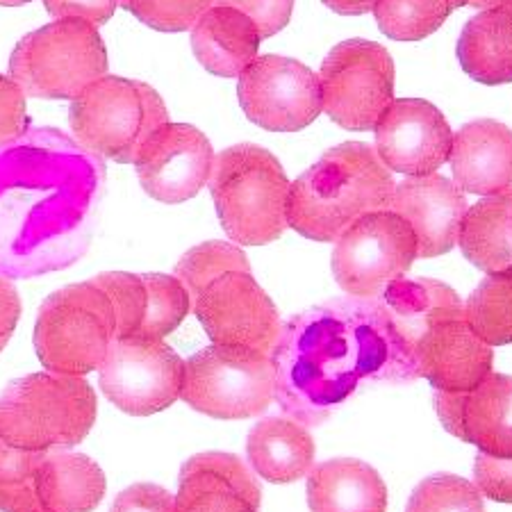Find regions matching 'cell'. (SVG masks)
Listing matches in <instances>:
<instances>
[{
  "label": "cell",
  "mask_w": 512,
  "mask_h": 512,
  "mask_svg": "<svg viewBox=\"0 0 512 512\" xmlns=\"http://www.w3.org/2000/svg\"><path fill=\"white\" fill-rule=\"evenodd\" d=\"M458 244L462 255L485 274L512 269V187L467 210Z\"/></svg>",
  "instance_id": "484cf974"
},
{
  "label": "cell",
  "mask_w": 512,
  "mask_h": 512,
  "mask_svg": "<svg viewBox=\"0 0 512 512\" xmlns=\"http://www.w3.org/2000/svg\"><path fill=\"white\" fill-rule=\"evenodd\" d=\"M228 271H242L251 274V264L246 253L235 244L228 242H205L201 246L189 249L176 264V276L192 296V303L201 296V292L219 276Z\"/></svg>",
  "instance_id": "f546056e"
},
{
  "label": "cell",
  "mask_w": 512,
  "mask_h": 512,
  "mask_svg": "<svg viewBox=\"0 0 512 512\" xmlns=\"http://www.w3.org/2000/svg\"><path fill=\"white\" fill-rule=\"evenodd\" d=\"M260 499V483L233 453H198L180 469L176 512H258Z\"/></svg>",
  "instance_id": "d6986e66"
},
{
  "label": "cell",
  "mask_w": 512,
  "mask_h": 512,
  "mask_svg": "<svg viewBox=\"0 0 512 512\" xmlns=\"http://www.w3.org/2000/svg\"><path fill=\"white\" fill-rule=\"evenodd\" d=\"M442 426L492 458H512V376L492 374L469 392L433 394Z\"/></svg>",
  "instance_id": "2e32d148"
},
{
  "label": "cell",
  "mask_w": 512,
  "mask_h": 512,
  "mask_svg": "<svg viewBox=\"0 0 512 512\" xmlns=\"http://www.w3.org/2000/svg\"><path fill=\"white\" fill-rule=\"evenodd\" d=\"M44 512H92L105 497V474L85 453L51 451L35 481Z\"/></svg>",
  "instance_id": "d4e9b609"
},
{
  "label": "cell",
  "mask_w": 512,
  "mask_h": 512,
  "mask_svg": "<svg viewBox=\"0 0 512 512\" xmlns=\"http://www.w3.org/2000/svg\"><path fill=\"white\" fill-rule=\"evenodd\" d=\"M69 123L87 151L119 164H135L146 139L169 123V112L162 96L146 82L103 76L73 98Z\"/></svg>",
  "instance_id": "5b68a950"
},
{
  "label": "cell",
  "mask_w": 512,
  "mask_h": 512,
  "mask_svg": "<svg viewBox=\"0 0 512 512\" xmlns=\"http://www.w3.org/2000/svg\"><path fill=\"white\" fill-rule=\"evenodd\" d=\"M46 453L14 449L0 440V510L39 512L35 490L37 472Z\"/></svg>",
  "instance_id": "4dcf8cb0"
},
{
  "label": "cell",
  "mask_w": 512,
  "mask_h": 512,
  "mask_svg": "<svg viewBox=\"0 0 512 512\" xmlns=\"http://www.w3.org/2000/svg\"><path fill=\"white\" fill-rule=\"evenodd\" d=\"M394 189L376 148L344 142L289 185L287 226L315 242H337L360 217L390 210Z\"/></svg>",
  "instance_id": "7a4b0ae2"
},
{
  "label": "cell",
  "mask_w": 512,
  "mask_h": 512,
  "mask_svg": "<svg viewBox=\"0 0 512 512\" xmlns=\"http://www.w3.org/2000/svg\"><path fill=\"white\" fill-rule=\"evenodd\" d=\"M180 399L214 419L258 417L274 401L271 355L219 344L201 349L185 362Z\"/></svg>",
  "instance_id": "ba28073f"
},
{
  "label": "cell",
  "mask_w": 512,
  "mask_h": 512,
  "mask_svg": "<svg viewBox=\"0 0 512 512\" xmlns=\"http://www.w3.org/2000/svg\"><path fill=\"white\" fill-rule=\"evenodd\" d=\"M419 378L440 392H469L492 374L494 351L467 324L465 312L437 319L415 346Z\"/></svg>",
  "instance_id": "e0dca14e"
},
{
  "label": "cell",
  "mask_w": 512,
  "mask_h": 512,
  "mask_svg": "<svg viewBox=\"0 0 512 512\" xmlns=\"http://www.w3.org/2000/svg\"><path fill=\"white\" fill-rule=\"evenodd\" d=\"M274 399L287 417L317 426L358 390L360 381L419 378L408 346L378 299H333L280 328L271 351Z\"/></svg>",
  "instance_id": "6da1fadb"
},
{
  "label": "cell",
  "mask_w": 512,
  "mask_h": 512,
  "mask_svg": "<svg viewBox=\"0 0 512 512\" xmlns=\"http://www.w3.org/2000/svg\"><path fill=\"white\" fill-rule=\"evenodd\" d=\"M212 5L235 7L249 16L260 32V39H269L285 30L294 12V0H212Z\"/></svg>",
  "instance_id": "d590c367"
},
{
  "label": "cell",
  "mask_w": 512,
  "mask_h": 512,
  "mask_svg": "<svg viewBox=\"0 0 512 512\" xmlns=\"http://www.w3.org/2000/svg\"><path fill=\"white\" fill-rule=\"evenodd\" d=\"M308 506L312 512H385L387 487L367 462L326 460L310 472Z\"/></svg>",
  "instance_id": "7402d4cb"
},
{
  "label": "cell",
  "mask_w": 512,
  "mask_h": 512,
  "mask_svg": "<svg viewBox=\"0 0 512 512\" xmlns=\"http://www.w3.org/2000/svg\"><path fill=\"white\" fill-rule=\"evenodd\" d=\"M107 66V48L98 28L80 19H57L16 44L10 78L26 98L73 101L107 76Z\"/></svg>",
  "instance_id": "8992f818"
},
{
  "label": "cell",
  "mask_w": 512,
  "mask_h": 512,
  "mask_svg": "<svg viewBox=\"0 0 512 512\" xmlns=\"http://www.w3.org/2000/svg\"><path fill=\"white\" fill-rule=\"evenodd\" d=\"M417 260V237L392 210L369 212L337 239L333 276L355 299H376Z\"/></svg>",
  "instance_id": "30bf717a"
},
{
  "label": "cell",
  "mask_w": 512,
  "mask_h": 512,
  "mask_svg": "<svg viewBox=\"0 0 512 512\" xmlns=\"http://www.w3.org/2000/svg\"><path fill=\"white\" fill-rule=\"evenodd\" d=\"M110 512H176V497L153 483H135L117 494Z\"/></svg>",
  "instance_id": "f35d334b"
},
{
  "label": "cell",
  "mask_w": 512,
  "mask_h": 512,
  "mask_svg": "<svg viewBox=\"0 0 512 512\" xmlns=\"http://www.w3.org/2000/svg\"><path fill=\"white\" fill-rule=\"evenodd\" d=\"M390 210L410 224L417 237V258H437L458 244L469 205L453 180L431 173L396 185Z\"/></svg>",
  "instance_id": "ac0fdd59"
},
{
  "label": "cell",
  "mask_w": 512,
  "mask_h": 512,
  "mask_svg": "<svg viewBox=\"0 0 512 512\" xmlns=\"http://www.w3.org/2000/svg\"><path fill=\"white\" fill-rule=\"evenodd\" d=\"M508 3V0H469V7H476V10H487V7H497Z\"/></svg>",
  "instance_id": "7bdbcfd3"
},
{
  "label": "cell",
  "mask_w": 512,
  "mask_h": 512,
  "mask_svg": "<svg viewBox=\"0 0 512 512\" xmlns=\"http://www.w3.org/2000/svg\"><path fill=\"white\" fill-rule=\"evenodd\" d=\"M469 328L490 346L512 344V269L487 274L465 305Z\"/></svg>",
  "instance_id": "83f0119b"
},
{
  "label": "cell",
  "mask_w": 512,
  "mask_h": 512,
  "mask_svg": "<svg viewBox=\"0 0 512 512\" xmlns=\"http://www.w3.org/2000/svg\"><path fill=\"white\" fill-rule=\"evenodd\" d=\"M253 472L269 483H294L315 465V440L292 417H269L255 424L246 442Z\"/></svg>",
  "instance_id": "603a6c76"
},
{
  "label": "cell",
  "mask_w": 512,
  "mask_h": 512,
  "mask_svg": "<svg viewBox=\"0 0 512 512\" xmlns=\"http://www.w3.org/2000/svg\"><path fill=\"white\" fill-rule=\"evenodd\" d=\"M456 53L462 71L481 85L512 82V0L469 19Z\"/></svg>",
  "instance_id": "cb8c5ba5"
},
{
  "label": "cell",
  "mask_w": 512,
  "mask_h": 512,
  "mask_svg": "<svg viewBox=\"0 0 512 512\" xmlns=\"http://www.w3.org/2000/svg\"><path fill=\"white\" fill-rule=\"evenodd\" d=\"M326 7H330L335 14L344 16H360L374 12L376 0H321Z\"/></svg>",
  "instance_id": "b9f144b4"
},
{
  "label": "cell",
  "mask_w": 512,
  "mask_h": 512,
  "mask_svg": "<svg viewBox=\"0 0 512 512\" xmlns=\"http://www.w3.org/2000/svg\"><path fill=\"white\" fill-rule=\"evenodd\" d=\"M260 32L235 7L212 5L192 28V51L205 71L221 78H239L260 51Z\"/></svg>",
  "instance_id": "44dd1931"
},
{
  "label": "cell",
  "mask_w": 512,
  "mask_h": 512,
  "mask_svg": "<svg viewBox=\"0 0 512 512\" xmlns=\"http://www.w3.org/2000/svg\"><path fill=\"white\" fill-rule=\"evenodd\" d=\"M144 285L148 289L146 317L137 335L164 340L171 335L192 310V296L176 276L144 274Z\"/></svg>",
  "instance_id": "1f68e13d"
},
{
  "label": "cell",
  "mask_w": 512,
  "mask_h": 512,
  "mask_svg": "<svg viewBox=\"0 0 512 512\" xmlns=\"http://www.w3.org/2000/svg\"><path fill=\"white\" fill-rule=\"evenodd\" d=\"M406 512H485L481 490L456 474H435L421 481Z\"/></svg>",
  "instance_id": "d6a6232c"
},
{
  "label": "cell",
  "mask_w": 512,
  "mask_h": 512,
  "mask_svg": "<svg viewBox=\"0 0 512 512\" xmlns=\"http://www.w3.org/2000/svg\"><path fill=\"white\" fill-rule=\"evenodd\" d=\"M26 94L12 78L0 73V146L19 139L28 130Z\"/></svg>",
  "instance_id": "8d00e7d4"
},
{
  "label": "cell",
  "mask_w": 512,
  "mask_h": 512,
  "mask_svg": "<svg viewBox=\"0 0 512 512\" xmlns=\"http://www.w3.org/2000/svg\"><path fill=\"white\" fill-rule=\"evenodd\" d=\"M453 12V0H376V23L394 41L431 37Z\"/></svg>",
  "instance_id": "f1b7e54d"
},
{
  "label": "cell",
  "mask_w": 512,
  "mask_h": 512,
  "mask_svg": "<svg viewBox=\"0 0 512 512\" xmlns=\"http://www.w3.org/2000/svg\"><path fill=\"white\" fill-rule=\"evenodd\" d=\"M376 153L390 171L431 176L449 162L453 130L433 103L394 101L376 123Z\"/></svg>",
  "instance_id": "9a60e30c"
},
{
  "label": "cell",
  "mask_w": 512,
  "mask_h": 512,
  "mask_svg": "<svg viewBox=\"0 0 512 512\" xmlns=\"http://www.w3.org/2000/svg\"><path fill=\"white\" fill-rule=\"evenodd\" d=\"M237 98L255 126L271 132L308 128L321 112L319 76L280 55H262L239 73Z\"/></svg>",
  "instance_id": "7c38bea8"
},
{
  "label": "cell",
  "mask_w": 512,
  "mask_h": 512,
  "mask_svg": "<svg viewBox=\"0 0 512 512\" xmlns=\"http://www.w3.org/2000/svg\"><path fill=\"white\" fill-rule=\"evenodd\" d=\"M451 171L462 192L492 196L512 187V130L494 119H478L453 135Z\"/></svg>",
  "instance_id": "ffe728a7"
},
{
  "label": "cell",
  "mask_w": 512,
  "mask_h": 512,
  "mask_svg": "<svg viewBox=\"0 0 512 512\" xmlns=\"http://www.w3.org/2000/svg\"><path fill=\"white\" fill-rule=\"evenodd\" d=\"M96 421V392L82 376L30 374L0 396V440L51 453L80 444Z\"/></svg>",
  "instance_id": "3957f363"
},
{
  "label": "cell",
  "mask_w": 512,
  "mask_h": 512,
  "mask_svg": "<svg viewBox=\"0 0 512 512\" xmlns=\"http://www.w3.org/2000/svg\"><path fill=\"white\" fill-rule=\"evenodd\" d=\"M469 5V0H453V10H458V7H465Z\"/></svg>",
  "instance_id": "f6af8a7d"
},
{
  "label": "cell",
  "mask_w": 512,
  "mask_h": 512,
  "mask_svg": "<svg viewBox=\"0 0 512 512\" xmlns=\"http://www.w3.org/2000/svg\"><path fill=\"white\" fill-rule=\"evenodd\" d=\"M214 167L210 139L189 123H167L139 148L135 169L144 192L160 203H183L208 185Z\"/></svg>",
  "instance_id": "5bb4252c"
},
{
  "label": "cell",
  "mask_w": 512,
  "mask_h": 512,
  "mask_svg": "<svg viewBox=\"0 0 512 512\" xmlns=\"http://www.w3.org/2000/svg\"><path fill=\"white\" fill-rule=\"evenodd\" d=\"M474 481L487 499L512 503V458H492L478 451L474 462Z\"/></svg>",
  "instance_id": "74e56055"
},
{
  "label": "cell",
  "mask_w": 512,
  "mask_h": 512,
  "mask_svg": "<svg viewBox=\"0 0 512 512\" xmlns=\"http://www.w3.org/2000/svg\"><path fill=\"white\" fill-rule=\"evenodd\" d=\"M89 283L103 289L107 299L112 301L114 317H117V337L114 340H126V337L137 335L148 305L144 278L137 274H126V271H105V274H98Z\"/></svg>",
  "instance_id": "836d02e7"
},
{
  "label": "cell",
  "mask_w": 512,
  "mask_h": 512,
  "mask_svg": "<svg viewBox=\"0 0 512 512\" xmlns=\"http://www.w3.org/2000/svg\"><path fill=\"white\" fill-rule=\"evenodd\" d=\"M103 394L121 412L148 417L171 408L185 385V362L164 340H114L98 367Z\"/></svg>",
  "instance_id": "8fae6325"
},
{
  "label": "cell",
  "mask_w": 512,
  "mask_h": 512,
  "mask_svg": "<svg viewBox=\"0 0 512 512\" xmlns=\"http://www.w3.org/2000/svg\"><path fill=\"white\" fill-rule=\"evenodd\" d=\"M32 3V0H0V5L3 7H19V5H26Z\"/></svg>",
  "instance_id": "ee69618b"
},
{
  "label": "cell",
  "mask_w": 512,
  "mask_h": 512,
  "mask_svg": "<svg viewBox=\"0 0 512 512\" xmlns=\"http://www.w3.org/2000/svg\"><path fill=\"white\" fill-rule=\"evenodd\" d=\"M53 19H80L94 28L105 26L117 12L119 0H44Z\"/></svg>",
  "instance_id": "ab89813d"
},
{
  "label": "cell",
  "mask_w": 512,
  "mask_h": 512,
  "mask_svg": "<svg viewBox=\"0 0 512 512\" xmlns=\"http://www.w3.org/2000/svg\"><path fill=\"white\" fill-rule=\"evenodd\" d=\"M19 319H21L19 292H16V287L10 283V280L0 276V351H3L7 342H10Z\"/></svg>",
  "instance_id": "60d3db41"
},
{
  "label": "cell",
  "mask_w": 512,
  "mask_h": 512,
  "mask_svg": "<svg viewBox=\"0 0 512 512\" xmlns=\"http://www.w3.org/2000/svg\"><path fill=\"white\" fill-rule=\"evenodd\" d=\"M321 105L337 126L374 130L394 103V60L367 39H346L326 55L319 71Z\"/></svg>",
  "instance_id": "9c48e42d"
},
{
  "label": "cell",
  "mask_w": 512,
  "mask_h": 512,
  "mask_svg": "<svg viewBox=\"0 0 512 512\" xmlns=\"http://www.w3.org/2000/svg\"><path fill=\"white\" fill-rule=\"evenodd\" d=\"M208 183L221 226L235 244L264 246L287 230L289 180L267 148H226L214 158Z\"/></svg>",
  "instance_id": "277c9868"
},
{
  "label": "cell",
  "mask_w": 512,
  "mask_h": 512,
  "mask_svg": "<svg viewBox=\"0 0 512 512\" xmlns=\"http://www.w3.org/2000/svg\"><path fill=\"white\" fill-rule=\"evenodd\" d=\"M192 305L212 344L267 355L274 351L283 324L274 301L251 274L228 271L205 287Z\"/></svg>",
  "instance_id": "4fadbf2b"
},
{
  "label": "cell",
  "mask_w": 512,
  "mask_h": 512,
  "mask_svg": "<svg viewBox=\"0 0 512 512\" xmlns=\"http://www.w3.org/2000/svg\"><path fill=\"white\" fill-rule=\"evenodd\" d=\"M39 512H44V510H39Z\"/></svg>",
  "instance_id": "bcb514c9"
},
{
  "label": "cell",
  "mask_w": 512,
  "mask_h": 512,
  "mask_svg": "<svg viewBox=\"0 0 512 512\" xmlns=\"http://www.w3.org/2000/svg\"><path fill=\"white\" fill-rule=\"evenodd\" d=\"M117 337L112 301L92 283L57 289L41 303L35 326L37 358L51 374L98 371Z\"/></svg>",
  "instance_id": "52a82bcc"
},
{
  "label": "cell",
  "mask_w": 512,
  "mask_h": 512,
  "mask_svg": "<svg viewBox=\"0 0 512 512\" xmlns=\"http://www.w3.org/2000/svg\"><path fill=\"white\" fill-rule=\"evenodd\" d=\"M378 299L383 301L399 335L412 349L437 319L465 312V303L460 301L456 289L431 278H396Z\"/></svg>",
  "instance_id": "4316f807"
},
{
  "label": "cell",
  "mask_w": 512,
  "mask_h": 512,
  "mask_svg": "<svg viewBox=\"0 0 512 512\" xmlns=\"http://www.w3.org/2000/svg\"><path fill=\"white\" fill-rule=\"evenodd\" d=\"M119 5L148 28L173 35L192 30L201 14L210 10L212 0H119Z\"/></svg>",
  "instance_id": "e575fe53"
}]
</instances>
